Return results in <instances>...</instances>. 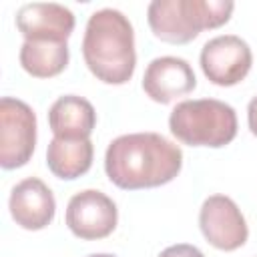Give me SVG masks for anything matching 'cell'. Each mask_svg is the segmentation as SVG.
<instances>
[{
  "label": "cell",
  "mask_w": 257,
  "mask_h": 257,
  "mask_svg": "<svg viewBox=\"0 0 257 257\" xmlns=\"http://www.w3.org/2000/svg\"><path fill=\"white\" fill-rule=\"evenodd\" d=\"M183 167V151L159 133L116 137L104 155V171L124 191L153 189L171 183Z\"/></svg>",
  "instance_id": "1"
},
{
  "label": "cell",
  "mask_w": 257,
  "mask_h": 257,
  "mask_svg": "<svg viewBox=\"0 0 257 257\" xmlns=\"http://www.w3.org/2000/svg\"><path fill=\"white\" fill-rule=\"evenodd\" d=\"M82 56L88 70L106 84H124L137 66L135 30L128 18L114 8L90 14L82 38Z\"/></svg>",
  "instance_id": "2"
},
{
  "label": "cell",
  "mask_w": 257,
  "mask_h": 257,
  "mask_svg": "<svg viewBox=\"0 0 257 257\" xmlns=\"http://www.w3.org/2000/svg\"><path fill=\"white\" fill-rule=\"evenodd\" d=\"M235 4L225 0H153L147 20L153 34L169 44H187L203 30L229 22Z\"/></svg>",
  "instance_id": "3"
},
{
  "label": "cell",
  "mask_w": 257,
  "mask_h": 257,
  "mask_svg": "<svg viewBox=\"0 0 257 257\" xmlns=\"http://www.w3.org/2000/svg\"><path fill=\"white\" fill-rule=\"evenodd\" d=\"M171 133L189 147L219 149L237 137L235 108L217 98L179 102L169 116Z\"/></svg>",
  "instance_id": "4"
},
{
  "label": "cell",
  "mask_w": 257,
  "mask_h": 257,
  "mask_svg": "<svg viewBox=\"0 0 257 257\" xmlns=\"http://www.w3.org/2000/svg\"><path fill=\"white\" fill-rule=\"evenodd\" d=\"M36 147V114L18 98L0 100V165L2 169L24 167Z\"/></svg>",
  "instance_id": "5"
},
{
  "label": "cell",
  "mask_w": 257,
  "mask_h": 257,
  "mask_svg": "<svg viewBox=\"0 0 257 257\" xmlns=\"http://www.w3.org/2000/svg\"><path fill=\"white\" fill-rule=\"evenodd\" d=\"M203 74L217 86H235L251 70L253 54L249 44L235 36L223 34L205 42L199 56Z\"/></svg>",
  "instance_id": "6"
},
{
  "label": "cell",
  "mask_w": 257,
  "mask_h": 257,
  "mask_svg": "<svg viewBox=\"0 0 257 257\" xmlns=\"http://www.w3.org/2000/svg\"><path fill=\"white\" fill-rule=\"evenodd\" d=\"M199 227L203 237L221 251H235L249 237L247 221L233 199L227 195H211L199 211Z\"/></svg>",
  "instance_id": "7"
},
{
  "label": "cell",
  "mask_w": 257,
  "mask_h": 257,
  "mask_svg": "<svg viewBox=\"0 0 257 257\" xmlns=\"http://www.w3.org/2000/svg\"><path fill=\"white\" fill-rule=\"evenodd\" d=\"M118 221L116 205L110 197L96 189H86L68 201L66 225L78 239L96 241L108 237Z\"/></svg>",
  "instance_id": "8"
},
{
  "label": "cell",
  "mask_w": 257,
  "mask_h": 257,
  "mask_svg": "<svg viewBox=\"0 0 257 257\" xmlns=\"http://www.w3.org/2000/svg\"><path fill=\"white\" fill-rule=\"evenodd\" d=\"M195 86L197 78L191 64L179 56L153 58L143 74V90L159 104H169L175 98L189 94Z\"/></svg>",
  "instance_id": "9"
},
{
  "label": "cell",
  "mask_w": 257,
  "mask_h": 257,
  "mask_svg": "<svg viewBox=\"0 0 257 257\" xmlns=\"http://www.w3.org/2000/svg\"><path fill=\"white\" fill-rule=\"evenodd\" d=\"M16 28L26 40L66 42L74 30V14L62 4L32 2L16 12Z\"/></svg>",
  "instance_id": "10"
},
{
  "label": "cell",
  "mask_w": 257,
  "mask_h": 257,
  "mask_svg": "<svg viewBox=\"0 0 257 257\" xmlns=\"http://www.w3.org/2000/svg\"><path fill=\"white\" fill-rule=\"evenodd\" d=\"M8 209L16 225L26 231H40L54 219L56 201L44 181L28 177L12 189Z\"/></svg>",
  "instance_id": "11"
},
{
  "label": "cell",
  "mask_w": 257,
  "mask_h": 257,
  "mask_svg": "<svg viewBox=\"0 0 257 257\" xmlns=\"http://www.w3.org/2000/svg\"><path fill=\"white\" fill-rule=\"evenodd\" d=\"M96 124L94 106L76 94L56 98L48 110V126L58 139H90Z\"/></svg>",
  "instance_id": "12"
},
{
  "label": "cell",
  "mask_w": 257,
  "mask_h": 257,
  "mask_svg": "<svg viewBox=\"0 0 257 257\" xmlns=\"http://www.w3.org/2000/svg\"><path fill=\"white\" fill-rule=\"evenodd\" d=\"M94 147L90 139H58L54 137L46 149V165L50 173L64 181H74L92 167Z\"/></svg>",
  "instance_id": "13"
},
{
  "label": "cell",
  "mask_w": 257,
  "mask_h": 257,
  "mask_svg": "<svg viewBox=\"0 0 257 257\" xmlns=\"http://www.w3.org/2000/svg\"><path fill=\"white\" fill-rule=\"evenodd\" d=\"M66 42H40L24 40L20 48V66L34 78H52L68 64Z\"/></svg>",
  "instance_id": "14"
},
{
  "label": "cell",
  "mask_w": 257,
  "mask_h": 257,
  "mask_svg": "<svg viewBox=\"0 0 257 257\" xmlns=\"http://www.w3.org/2000/svg\"><path fill=\"white\" fill-rule=\"evenodd\" d=\"M159 257H205L201 249H197L195 245H189V243H177V245H171L167 247L165 251H161Z\"/></svg>",
  "instance_id": "15"
},
{
  "label": "cell",
  "mask_w": 257,
  "mask_h": 257,
  "mask_svg": "<svg viewBox=\"0 0 257 257\" xmlns=\"http://www.w3.org/2000/svg\"><path fill=\"white\" fill-rule=\"evenodd\" d=\"M247 122H249V131L257 137V96H253L247 104Z\"/></svg>",
  "instance_id": "16"
},
{
  "label": "cell",
  "mask_w": 257,
  "mask_h": 257,
  "mask_svg": "<svg viewBox=\"0 0 257 257\" xmlns=\"http://www.w3.org/2000/svg\"><path fill=\"white\" fill-rule=\"evenodd\" d=\"M88 257H116V255H110V253H92Z\"/></svg>",
  "instance_id": "17"
}]
</instances>
